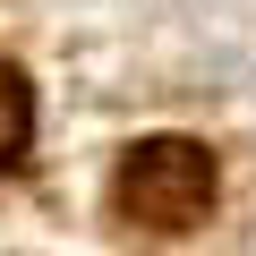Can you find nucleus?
Returning a JSON list of instances; mask_svg holds the SVG:
<instances>
[{"label":"nucleus","instance_id":"f257e3e1","mask_svg":"<svg viewBox=\"0 0 256 256\" xmlns=\"http://www.w3.org/2000/svg\"><path fill=\"white\" fill-rule=\"evenodd\" d=\"M120 214L128 222H146V230H188L205 222L214 205V154L188 146V137H146V146H128L120 162Z\"/></svg>","mask_w":256,"mask_h":256},{"label":"nucleus","instance_id":"f03ea898","mask_svg":"<svg viewBox=\"0 0 256 256\" xmlns=\"http://www.w3.org/2000/svg\"><path fill=\"white\" fill-rule=\"evenodd\" d=\"M26 137H34V94H26L18 68H0V171L26 154Z\"/></svg>","mask_w":256,"mask_h":256}]
</instances>
